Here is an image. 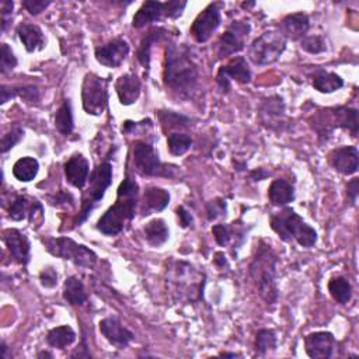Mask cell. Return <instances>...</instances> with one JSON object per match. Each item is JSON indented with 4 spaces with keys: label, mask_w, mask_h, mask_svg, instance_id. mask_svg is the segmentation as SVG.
I'll list each match as a JSON object with an SVG mask.
<instances>
[{
    "label": "cell",
    "mask_w": 359,
    "mask_h": 359,
    "mask_svg": "<svg viewBox=\"0 0 359 359\" xmlns=\"http://www.w3.org/2000/svg\"><path fill=\"white\" fill-rule=\"evenodd\" d=\"M164 86L180 98H189L197 89L200 70L191 51L183 44H169L164 57Z\"/></svg>",
    "instance_id": "obj_1"
},
{
    "label": "cell",
    "mask_w": 359,
    "mask_h": 359,
    "mask_svg": "<svg viewBox=\"0 0 359 359\" xmlns=\"http://www.w3.org/2000/svg\"><path fill=\"white\" fill-rule=\"evenodd\" d=\"M137 200H139V185L131 177H125L117 189L116 204L98 219L97 230L105 236L120 235L125 225L135 217Z\"/></svg>",
    "instance_id": "obj_2"
},
{
    "label": "cell",
    "mask_w": 359,
    "mask_h": 359,
    "mask_svg": "<svg viewBox=\"0 0 359 359\" xmlns=\"http://www.w3.org/2000/svg\"><path fill=\"white\" fill-rule=\"evenodd\" d=\"M277 254L271 245L260 243L256 256L248 268V274L253 280L260 297L267 306H275L278 303L280 291L277 284Z\"/></svg>",
    "instance_id": "obj_3"
},
{
    "label": "cell",
    "mask_w": 359,
    "mask_h": 359,
    "mask_svg": "<svg viewBox=\"0 0 359 359\" xmlns=\"http://www.w3.org/2000/svg\"><path fill=\"white\" fill-rule=\"evenodd\" d=\"M165 284L176 302L196 303L202 299L205 275L187 261H173L165 269Z\"/></svg>",
    "instance_id": "obj_4"
},
{
    "label": "cell",
    "mask_w": 359,
    "mask_h": 359,
    "mask_svg": "<svg viewBox=\"0 0 359 359\" xmlns=\"http://www.w3.org/2000/svg\"><path fill=\"white\" fill-rule=\"evenodd\" d=\"M269 226L282 241L295 240L300 247L305 248H312L319 239L317 232L289 207L271 215Z\"/></svg>",
    "instance_id": "obj_5"
},
{
    "label": "cell",
    "mask_w": 359,
    "mask_h": 359,
    "mask_svg": "<svg viewBox=\"0 0 359 359\" xmlns=\"http://www.w3.org/2000/svg\"><path fill=\"white\" fill-rule=\"evenodd\" d=\"M113 184V165L108 161L100 163L92 172L88 180V188L83 191L81 197V209L75 220V225L80 226L86 222L93 209L103 201L105 191Z\"/></svg>",
    "instance_id": "obj_6"
},
{
    "label": "cell",
    "mask_w": 359,
    "mask_h": 359,
    "mask_svg": "<svg viewBox=\"0 0 359 359\" xmlns=\"http://www.w3.org/2000/svg\"><path fill=\"white\" fill-rule=\"evenodd\" d=\"M42 244L49 254L70 261L76 267L93 269L97 264V254L70 237H46L42 239Z\"/></svg>",
    "instance_id": "obj_7"
},
{
    "label": "cell",
    "mask_w": 359,
    "mask_h": 359,
    "mask_svg": "<svg viewBox=\"0 0 359 359\" xmlns=\"http://www.w3.org/2000/svg\"><path fill=\"white\" fill-rule=\"evenodd\" d=\"M132 155L136 172L144 177L173 178L176 176V165L163 163L155 148L144 141L133 144Z\"/></svg>",
    "instance_id": "obj_8"
},
{
    "label": "cell",
    "mask_w": 359,
    "mask_h": 359,
    "mask_svg": "<svg viewBox=\"0 0 359 359\" xmlns=\"http://www.w3.org/2000/svg\"><path fill=\"white\" fill-rule=\"evenodd\" d=\"M287 44L288 40L281 31H265L252 42L250 48H248V58L258 66L275 64L282 57Z\"/></svg>",
    "instance_id": "obj_9"
},
{
    "label": "cell",
    "mask_w": 359,
    "mask_h": 359,
    "mask_svg": "<svg viewBox=\"0 0 359 359\" xmlns=\"http://www.w3.org/2000/svg\"><path fill=\"white\" fill-rule=\"evenodd\" d=\"M81 103L86 114L101 116L108 104V80L96 73H88L81 85Z\"/></svg>",
    "instance_id": "obj_10"
},
{
    "label": "cell",
    "mask_w": 359,
    "mask_h": 359,
    "mask_svg": "<svg viewBox=\"0 0 359 359\" xmlns=\"http://www.w3.org/2000/svg\"><path fill=\"white\" fill-rule=\"evenodd\" d=\"M250 24L244 21H233L228 30L219 37L217 41V57L220 59L229 58L240 52L245 46V40L250 34Z\"/></svg>",
    "instance_id": "obj_11"
},
{
    "label": "cell",
    "mask_w": 359,
    "mask_h": 359,
    "mask_svg": "<svg viewBox=\"0 0 359 359\" xmlns=\"http://www.w3.org/2000/svg\"><path fill=\"white\" fill-rule=\"evenodd\" d=\"M258 121L269 131H284L288 122L284 98L280 96H271L264 98L258 107Z\"/></svg>",
    "instance_id": "obj_12"
},
{
    "label": "cell",
    "mask_w": 359,
    "mask_h": 359,
    "mask_svg": "<svg viewBox=\"0 0 359 359\" xmlns=\"http://www.w3.org/2000/svg\"><path fill=\"white\" fill-rule=\"evenodd\" d=\"M220 3L208 5L194 20L191 25V34L196 38L197 42L204 44L211 40L215 31L222 24V10H220Z\"/></svg>",
    "instance_id": "obj_13"
},
{
    "label": "cell",
    "mask_w": 359,
    "mask_h": 359,
    "mask_svg": "<svg viewBox=\"0 0 359 359\" xmlns=\"http://www.w3.org/2000/svg\"><path fill=\"white\" fill-rule=\"evenodd\" d=\"M129 55V44L122 38H114L94 51L97 62L107 68H118Z\"/></svg>",
    "instance_id": "obj_14"
},
{
    "label": "cell",
    "mask_w": 359,
    "mask_h": 359,
    "mask_svg": "<svg viewBox=\"0 0 359 359\" xmlns=\"http://www.w3.org/2000/svg\"><path fill=\"white\" fill-rule=\"evenodd\" d=\"M103 337L118 349H125L133 340L135 334L128 330L117 317H105L98 324Z\"/></svg>",
    "instance_id": "obj_15"
},
{
    "label": "cell",
    "mask_w": 359,
    "mask_h": 359,
    "mask_svg": "<svg viewBox=\"0 0 359 359\" xmlns=\"http://www.w3.org/2000/svg\"><path fill=\"white\" fill-rule=\"evenodd\" d=\"M3 241L13 258L21 267H27L31 258V244L29 237L18 229H6L3 232Z\"/></svg>",
    "instance_id": "obj_16"
},
{
    "label": "cell",
    "mask_w": 359,
    "mask_h": 359,
    "mask_svg": "<svg viewBox=\"0 0 359 359\" xmlns=\"http://www.w3.org/2000/svg\"><path fill=\"white\" fill-rule=\"evenodd\" d=\"M337 341L330 331H315L305 337L306 354L313 359H328L334 355Z\"/></svg>",
    "instance_id": "obj_17"
},
{
    "label": "cell",
    "mask_w": 359,
    "mask_h": 359,
    "mask_svg": "<svg viewBox=\"0 0 359 359\" xmlns=\"http://www.w3.org/2000/svg\"><path fill=\"white\" fill-rule=\"evenodd\" d=\"M328 161L337 173L352 176L359 168V152L356 146H341L328 155Z\"/></svg>",
    "instance_id": "obj_18"
},
{
    "label": "cell",
    "mask_w": 359,
    "mask_h": 359,
    "mask_svg": "<svg viewBox=\"0 0 359 359\" xmlns=\"http://www.w3.org/2000/svg\"><path fill=\"white\" fill-rule=\"evenodd\" d=\"M330 118V129L333 132L334 129H345L348 131L352 137L358 136L359 132V120H358V109L351 107H334L328 108Z\"/></svg>",
    "instance_id": "obj_19"
},
{
    "label": "cell",
    "mask_w": 359,
    "mask_h": 359,
    "mask_svg": "<svg viewBox=\"0 0 359 359\" xmlns=\"http://www.w3.org/2000/svg\"><path fill=\"white\" fill-rule=\"evenodd\" d=\"M89 173H90L89 160L80 153L70 156L69 160L65 163L66 180L75 188L83 189L86 187L89 180Z\"/></svg>",
    "instance_id": "obj_20"
},
{
    "label": "cell",
    "mask_w": 359,
    "mask_h": 359,
    "mask_svg": "<svg viewBox=\"0 0 359 359\" xmlns=\"http://www.w3.org/2000/svg\"><path fill=\"white\" fill-rule=\"evenodd\" d=\"M280 29L287 40L300 41L310 30V18L306 13H293L281 21Z\"/></svg>",
    "instance_id": "obj_21"
},
{
    "label": "cell",
    "mask_w": 359,
    "mask_h": 359,
    "mask_svg": "<svg viewBox=\"0 0 359 359\" xmlns=\"http://www.w3.org/2000/svg\"><path fill=\"white\" fill-rule=\"evenodd\" d=\"M170 194L169 191L160 187H148L144 192L141 201V213L142 216H149L152 213H159L169 207Z\"/></svg>",
    "instance_id": "obj_22"
},
{
    "label": "cell",
    "mask_w": 359,
    "mask_h": 359,
    "mask_svg": "<svg viewBox=\"0 0 359 359\" xmlns=\"http://www.w3.org/2000/svg\"><path fill=\"white\" fill-rule=\"evenodd\" d=\"M141 89H142L141 80L137 79L136 75L132 73H125L120 76L116 81V92L122 105L135 104L141 96Z\"/></svg>",
    "instance_id": "obj_23"
},
{
    "label": "cell",
    "mask_w": 359,
    "mask_h": 359,
    "mask_svg": "<svg viewBox=\"0 0 359 359\" xmlns=\"http://www.w3.org/2000/svg\"><path fill=\"white\" fill-rule=\"evenodd\" d=\"M165 16V5L164 2H145L139 10H137L132 18L133 29H145L146 25H150Z\"/></svg>",
    "instance_id": "obj_24"
},
{
    "label": "cell",
    "mask_w": 359,
    "mask_h": 359,
    "mask_svg": "<svg viewBox=\"0 0 359 359\" xmlns=\"http://www.w3.org/2000/svg\"><path fill=\"white\" fill-rule=\"evenodd\" d=\"M217 75L226 77L229 81L235 80L239 85H248L252 81V69L244 57H233L225 66L219 69Z\"/></svg>",
    "instance_id": "obj_25"
},
{
    "label": "cell",
    "mask_w": 359,
    "mask_h": 359,
    "mask_svg": "<svg viewBox=\"0 0 359 359\" xmlns=\"http://www.w3.org/2000/svg\"><path fill=\"white\" fill-rule=\"evenodd\" d=\"M17 36L27 52H36L45 48L46 40L41 27L31 23H23L17 27Z\"/></svg>",
    "instance_id": "obj_26"
},
{
    "label": "cell",
    "mask_w": 359,
    "mask_h": 359,
    "mask_svg": "<svg viewBox=\"0 0 359 359\" xmlns=\"http://www.w3.org/2000/svg\"><path fill=\"white\" fill-rule=\"evenodd\" d=\"M168 36H169V30L163 29V27H153V29H150L146 33V36L142 38L141 45L136 51V58L146 70L150 68V55H152L153 45L161 42L164 38H168Z\"/></svg>",
    "instance_id": "obj_27"
},
{
    "label": "cell",
    "mask_w": 359,
    "mask_h": 359,
    "mask_svg": "<svg viewBox=\"0 0 359 359\" xmlns=\"http://www.w3.org/2000/svg\"><path fill=\"white\" fill-rule=\"evenodd\" d=\"M268 200L275 207H287L295 200V187L287 180H274L268 188Z\"/></svg>",
    "instance_id": "obj_28"
},
{
    "label": "cell",
    "mask_w": 359,
    "mask_h": 359,
    "mask_svg": "<svg viewBox=\"0 0 359 359\" xmlns=\"http://www.w3.org/2000/svg\"><path fill=\"white\" fill-rule=\"evenodd\" d=\"M312 85L315 88V90H317L319 93L330 94V93H334V92L343 89L344 88V80L340 75H337L334 72L320 70L313 76Z\"/></svg>",
    "instance_id": "obj_29"
},
{
    "label": "cell",
    "mask_w": 359,
    "mask_h": 359,
    "mask_svg": "<svg viewBox=\"0 0 359 359\" xmlns=\"http://www.w3.org/2000/svg\"><path fill=\"white\" fill-rule=\"evenodd\" d=\"M144 236L145 240L152 245V247H160L170 237V230L165 225L164 219L156 217L152 219L150 222H148L144 228Z\"/></svg>",
    "instance_id": "obj_30"
},
{
    "label": "cell",
    "mask_w": 359,
    "mask_h": 359,
    "mask_svg": "<svg viewBox=\"0 0 359 359\" xmlns=\"http://www.w3.org/2000/svg\"><path fill=\"white\" fill-rule=\"evenodd\" d=\"M64 299L70 306H83L88 302V292L85 284L77 277H69L64 285Z\"/></svg>",
    "instance_id": "obj_31"
},
{
    "label": "cell",
    "mask_w": 359,
    "mask_h": 359,
    "mask_svg": "<svg viewBox=\"0 0 359 359\" xmlns=\"http://www.w3.org/2000/svg\"><path fill=\"white\" fill-rule=\"evenodd\" d=\"M76 331L70 325H59L48 331L46 344L52 348L65 349L76 341Z\"/></svg>",
    "instance_id": "obj_32"
},
{
    "label": "cell",
    "mask_w": 359,
    "mask_h": 359,
    "mask_svg": "<svg viewBox=\"0 0 359 359\" xmlns=\"http://www.w3.org/2000/svg\"><path fill=\"white\" fill-rule=\"evenodd\" d=\"M40 172V163L31 156L18 159L13 165V176L21 183L33 181Z\"/></svg>",
    "instance_id": "obj_33"
},
{
    "label": "cell",
    "mask_w": 359,
    "mask_h": 359,
    "mask_svg": "<svg viewBox=\"0 0 359 359\" xmlns=\"http://www.w3.org/2000/svg\"><path fill=\"white\" fill-rule=\"evenodd\" d=\"M21 97L29 103H37L41 98V93L38 88L34 86H18V88H12L2 85V90H0V103L6 104L14 97Z\"/></svg>",
    "instance_id": "obj_34"
},
{
    "label": "cell",
    "mask_w": 359,
    "mask_h": 359,
    "mask_svg": "<svg viewBox=\"0 0 359 359\" xmlns=\"http://www.w3.org/2000/svg\"><path fill=\"white\" fill-rule=\"evenodd\" d=\"M156 114H157L159 121L161 124V129L168 133V136L174 133V131H177V129H185L191 125V118H188L180 113L168 111V109H159Z\"/></svg>",
    "instance_id": "obj_35"
},
{
    "label": "cell",
    "mask_w": 359,
    "mask_h": 359,
    "mask_svg": "<svg viewBox=\"0 0 359 359\" xmlns=\"http://www.w3.org/2000/svg\"><path fill=\"white\" fill-rule=\"evenodd\" d=\"M55 128L64 136L72 135L75 128V120L70 100H64L62 105L58 108L57 114H55Z\"/></svg>",
    "instance_id": "obj_36"
},
{
    "label": "cell",
    "mask_w": 359,
    "mask_h": 359,
    "mask_svg": "<svg viewBox=\"0 0 359 359\" xmlns=\"http://www.w3.org/2000/svg\"><path fill=\"white\" fill-rule=\"evenodd\" d=\"M328 292L340 305H348L352 299L354 289L345 277H336L328 282Z\"/></svg>",
    "instance_id": "obj_37"
},
{
    "label": "cell",
    "mask_w": 359,
    "mask_h": 359,
    "mask_svg": "<svg viewBox=\"0 0 359 359\" xmlns=\"http://www.w3.org/2000/svg\"><path fill=\"white\" fill-rule=\"evenodd\" d=\"M278 347V340L275 331L271 328H261L258 330V333L256 334V341H254V349L256 355L258 356H265L268 352H274Z\"/></svg>",
    "instance_id": "obj_38"
},
{
    "label": "cell",
    "mask_w": 359,
    "mask_h": 359,
    "mask_svg": "<svg viewBox=\"0 0 359 359\" xmlns=\"http://www.w3.org/2000/svg\"><path fill=\"white\" fill-rule=\"evenodd\" d=\"M34 200H30L27 197L18 196L13 200V202L10 204L9 208V217L14 222H21L24 219H29L30 212H31V207H33Z\"/></svg>",
    "instance_id": "obj_39"
},
{
    "label": "cell",
    "mask_w": 359,
    "mask_h": 359,
    "mask_svg": "<svg viewBox=\"0 0 359 359\" xmlns=\"http://www.w3.org/2000/svg\"><path fill=\"white\" fill-rule=\"evenodd\" d=\"M192 145V137L188 133L174 132L168 136V149L173 156L185 155Z\"/></svg>",
    "instance_id": "obj_40"
},
{
    "label": "cell",
    "mask_w": 359,
    "mask_h": 359,
    "mask_svg": "<svg viewBox=\"0 0 359 359\" xmlns=\"http://www.w3.org/2000/svg\"><path fill=\"white\" fill-rule=\"evenodd\" d=\"M18 65V61L13 49L8 44H2V49H0V73L3 76L13 72Z\"/></svg>",
    "instance_id": "obj_41"
},
{
    "label": "cell",
    "mask_w": 359,
    "mask_h": 359,
    "mask_svg": "<svg viewBox=\"0 0 359 359\" xmlns=\"http://www.w3.org/2000/svg\"><path fill=\"white\" fill-rule=\"evenodd\" d=\"M299 44H300V48L303 51H306L312 55L323 53L327 51L325 40L321 36H306L299 41Z\"/></svg>",
    "instance_id": "obj_42"
},
{
    "label": "cell",
    "mask_w": 359,
    "mask_h": 359,
    "mask_svg": "<svg viewBox=\"0 0 359 359\" xmlns=\"http://www.w3.org/2000/svg\"><path fill=\"white\" fill-rule=\"evenodd\" d=\"M24 137V131L20 127H13L6 135L2 137V144H0V149L2 153H8L10 149H13L21 139Z\"/></svg>",
    "instance_id": "obj_43"
},
{
    "label": "cell",
    "mask_w": 359,
    "mask_h": 359,
    "mask_svg": "<svg viewBox=\"0 0 359 359\" xmlns=\"http://www.w3.org/2000/svg\"><path fill=\"white\" fill-rule=\"evenodd\" d=\"M233 232H235V224H233V228L228 226V225H224V224H219V225H215L212 228V235L216 240V243L220 245V247H226L232 239H233Z\"/></svg>",
    "instance_id": "obj_44"
},
{
    "label": "cell",
    "mask_w": 359,
    "mask_h": 359,
    "mask_svg": "<svg viewBox=\"0 0 359 359\" xmlns=\"http://www.w3.org/2000/svg\"><path fill=\"white\" fill-rule=\"evenodd\" d=\"M226 212H228V204L224 198H215L207 204V213L211 222L220 216H226Z\"/></svg>",
    "instance_id": "obj_45"
},
{
    "label": "cell",
    "mask_w": 359,
    "mask_h": 359,
    "mask_svg": "<svg viewBox=\"0 0 359 359\" xmlns=\"http://www.w3.org/2000/svg\"><path fill=\"white\" fill-rule=\"evenodd\" d=\"M40 282L44 288L52 289L58 285V272L53 267H45L40 272Z\"/></svg>",
    "instance_id": "obj_46"
},
{
    "label": "cell",
    "mask_w": 359,
    "mask_h": 359,
    "mask_svg": "<svg viewBox=\"0 0 359 359\" xmlns=\"http://www.w3.org/2000/svg\"><path fill=\"white\" fill-rule=\"evenodd\" d=\"M51 0H23L21 6L25 9L31 16H38L45 9L51 6Z\"/></svg>",
    "instance_id": "obj_47"
},
{
    "label": "cell",
    "mask_w": 359,
    "mask_h": 359,
    "mask_svg": "<svg viewBox=\"0 0 359 359\" xmlns=\"http://www.w3.org/2000/svg\"><path fill=\"white\" fill-rule=\"evenodd\" d=\"M165 5V17L169 18H178L183 16L184 9L187 8V2H180V0H170V2H164Z\"/></svg>",
    "instance_id": "obj_48"
},
{
    "label": "cell",
    "mask_w": 359,
    "mask_h": 359,
    "mask_svg": "<svg viewBox=\"0 0 359 359\" xmlns=\"http://www.w3.org/2000/svg\"><path fill=\"white\" fill-rule=\"evenodd\" d=\"M0 10H2V31L5 33L8 30V25L12 23L13 18L14 2H12V0H3Z\"/></svg>",
    "instance_id": "obj_49"
},
{
    "label": "cell",
    "mask_w": 359,
    "mask_h": 359,
    "mask_svg": "<svg viewBox=\"0 0 359 359\" xmlns=\"http://www.w3.org/2000/svg\"><path fill=\"white\" fill-rule=\"evenodd\" d=\"M359 196V178H352L347 184V197L351 205H355Z\"/></svg>",
    "instance_id": "obj_50"
},
{
    "label": "cell",
    "mask_w": 359,
    "mask_h": 359,
    "mask_svg": "<svg viewBox=\"0 0 359 359\" xmlns=\"http://www.w3.org/2000/svg\"><path fill=\"white\" fill-rule=\"evenodd\" d=\"M176 213H177V217H178V222L181 225V228H189L192 225V222H194V219H192V215L184 208V207H178L176 209Z\"/></svg>",
    "instance_id": "obj_51"
},
{
    "label": "cell",
    "mask_w": 359,
    "mask_h": 359,
    "mask_svg": "<svg viewBox=\"0 0 359 359\" xmlns=\"http://www.w3.org/2000/svg\"><path fill=\"white\" fill-rule=\"evenodd\" d=\"M73 197L72 194H69V192H65V191H59L57 196H55L53 198H51V204L52 205H57V207H62V205H73Z\"/></svg>",
    "instance_id": "obj_52"
},
{
    "label": "cell",
    "mask_w": 359,
    "mask_h": 359,
    "mask_svg": "<svg viewBox=\"0 0 359 359\" xmlns=\"http://www.w3.org/2000/svg\"><path fill=\"white\" fill-rule=\"evenodd\" d=\"M267 177H269V172H267V170H264V169H256V170H253L250 174H248V180H250V181H263V180H265Z\"/></svg>",
    "instance_id": "obj_53"
},
{
    "label": "cell",
    "mask_w": 359,
    "mask_h": 359,
    "mask_svg": "<svg viewBox=\"0 0 359 359\" xmlns=\"http://www.w3.org/2000/svg\"><path fill=\"white\" fill-rule=\"evenodd\" d=\"M213 263L220 267V268H224V267H228V260H226V256L224 253H216L215 257H213Z\"/></svg>",
    "instance_id": "obj_54"
},
{
    "label": "cell",
    "mask_w": 359,
    "mask_h": 359,
    "mask_svg": "<svg viewBox=\"0 0 359 359\" xmlns=\"http://www.w3.org/2000/svg\"><path fill=\"white\" fill-rule=\"evenodd\" d=\"M0 358L2 359H12V354L9 351V347L5 341H2V344H0Z\"/></svg>",
    "instance_id": "obj_55"
},
{
    "label": "cell",
    "mask_w": 359,
    "mask_h": 359,
    "mask_svg": "<svg viewBox=\"0 0 359 359\" xmlns=\"http://www.w3.org/2000/svg\"><path fill=\"white\" fill-rule=\"evenodd\" d=\"M37 358H38V359H42V358H49V359H52L53 355H52L51 352H48V351H41V352L37 354Z\"/></svg>",
    "instance_id": "obj_56"
},
{
    "label": "cell",
    "mask_w": 359,
    "mask_h": 359,
    "mask_svg": "<svg viewBox=\"0 0 359 359\" xmlns=\"http://www.w3.org/2000/svg\"><path fill=\"white\" fill-rule=\"evenodd\" d=\"M219 356H224V358H237V356H240V355L236 354V352H220Z\"/></svg>",
    "instance_id": "obj_57"
}]
</instances>
